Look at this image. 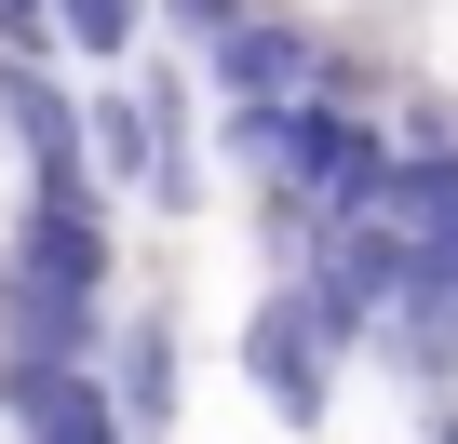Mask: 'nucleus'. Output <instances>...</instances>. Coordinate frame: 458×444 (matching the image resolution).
Wrapping results in <instances>:
<instances>
[{
  "label": "nucleus",
  "mask_w": 458,
  "mask_h": 444,
  "mask_svg": "<svg viewBox=\"0 0 458 444\" xmlns=\"http://www.w3.org/2000/svg\"><path fill=\"white\" fill-rule=\"evenodd\" d=\"M68 188H95V175H81V121H68L55 68H14V54H0V270H28L41 215Z\"/></svg>",
  "instance_id": "obj_1"
},
{
  "label": "nucleus",
  "mask_w": 458,
  "mask_h": 444,
  "mask_svg": "<svg viewBox=\"0 0 458 444\" xmlns=\"http://www.w3.org/2000/svg\"><path fill=\"white\" fill-rule=\"evenodd\" d=\"M337 364H351V323L310 297V270H284V283L243 310V390H257L284 431H324V417H337Z\"/></svg>",
  "instance_id": "obj_2"
},
{
  "label": "nucleus",
  "mask_w": 458,
  "mask_h": 444,
  "mask_svg": "<svg viewBox=\"0 0 458 444\" xmlns=\"http://www.w3.org/2000/svg\"><path fill=\"white\" fill-rule=\"evenodd\" d=\"M377 81H404L418 135H458V0H391V28L364 41Z\"/></svg>",
  "instance_id": "obj_3"
},
{
  "label": "nucleus",
  "mask_w": 458,
  "mask_h": 444,
  "mask_svg": "<svg viewBox=\"0 0 458 444\" xmlns=\"http://www.w3.org/2000/svg\"><path fill=\"white\" fill-rule=\"evenodd\" d=\"M95 377H108V404H122V431L148 444V431H175V310L162 297H135L122 310V337L95 350Z\"/></svg>",
  "instance_id": "obj_4"
},
{
  "label": "nucleus",
  "mask_w": 458,
  "mask_h": 444,
  "mask_svg": "<svg viewBox=\"0 0 458 444\" xmlns=\"http://www.w3.org/2000/svg\"><path fill=\"white\" fill-rule=\"evenodd\" d=\"M135 41H148V0H55V54H81L95 81L135 68Z\"/></svg>",
  "instance_id": "obj_5"
},
{
  "label": "nucleus",
  "mask_w": 458,
  "mask_h": 444,
  "mask_svg": "<svg viewBox=\"0 0 458 444\" xmlns=\"http://www.w3.org/2000/svg\"><path fill=\"white\" fill-rule=\"evenodd\" d=\"M257 14H284V28H310L324 54H364V41L391 28V0H257ZM364 81H377V68H364Z\"/></svg>",
  "instance_id": "obj_6"
},
{
  "label": "nucleus",
  "mask_w": 458,
  "mask_h": 444,
  "mask_svg": "<svg viewBox=\"0 0 458 444\" xmlns=\"http://www.w3.org/2000/svg\"><path fill=\"white\" fill-rule=\"evenodd\" d=\"M14 364H55V350H41V310H28V283L0 270V377H14Z\"/></svg>",
  "instance_id": "obj_7"
},
{
  "label": "nucleus",
  "mask_w": 458,
  "mask_h": 444,
  "mask_svg": "<svg viewBox=\"0 0 458 444\" xmlns=\"http://www.w3.org/2000/svg\"><path fill=\"white\" fill-rule=\"evenodd\" d=\"M0 54L41 68V54H55V0H0Z\"/></svg>",
  "instance_id": "obj_8"
}]
</instances>
